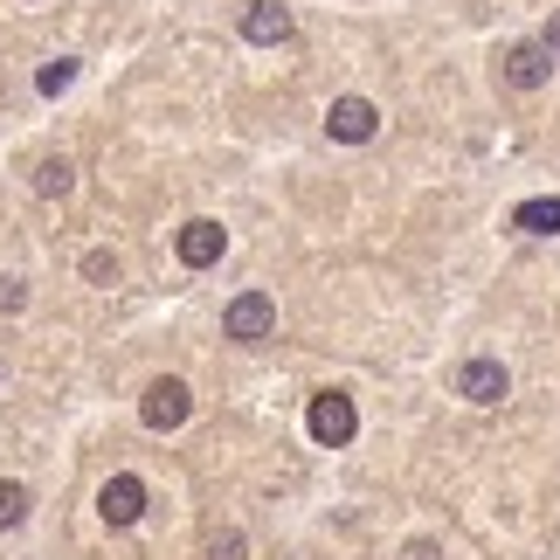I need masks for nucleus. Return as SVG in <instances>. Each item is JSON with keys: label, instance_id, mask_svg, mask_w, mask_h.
<instances>
[{"label": "nucleus", "instance_id": "1", "mask_svg": "<svg viewBox=\"0 0 560 560\" xmlns=\"http://www.w3.org/2000/svg\"><path fill=\"white\" fill-rule=\"evenodd\" d=\"M305 429H312V443H326V450H347V443H353V429H360V416H353V395H347V387H326V395H312V416H305Z\"/></svg>", "mask_w": 560, "mask_h": 560}, {"label": "nucleus", "instance_id": "2", "mask_svg": "<svg viewBox=\"0 0 560 560\" xmlns=\"http://www.w3.org/2000/svg\"><path fill=\"white\" fill-rule=\"evenodd\" d=\"M222 332H229V339H243V347L270 339V332H277V298H270V291H243V298H229Z\"/></svg>", "mask_w": 560, "mask_h": 560}, {"label": "nucleus", "instance_id": "3", "mask_svg": "<svg viewBox=\"0 0 560 560\" xmlns=\"http://www.w3.org/2000/svg\"><path fill=\"white\" fill-rule=\"evenodd\" d=\"M139 416H145V429H180L187 416H194V395H187V381H174V374H160L153 387H145V401H139Z\"/></svg>", "mask_w": 560, "mask_h": 560}, {"label": "nucleus", "instance_id": "4", "mask_svg": "<svg viewBox=\"0 0 560 560\" xmlns=\"http://www.w3.org/2000/svg\"><path fill=\"white\" fill-rule=\"evenodd\" d=\"M374 132H381L374 97H339L332 112H326V139H339V145H368Z\"/></svg>", "mask_w": 560, "mask_h": 560}, {"label": "nucleus", "instance_id": "5", "mask_svg": "<svg viewBox=\"0 0 560 560\" xmlns=\"http://www.w3.org/2000/svg\"><path fill=\"white\" fill-rule=\"evenodd\" d=\"M457 395H464V401H478V408H491V401H505V395H512V374H505L491 353H478V360H464V368H457Z\"/></svg>", "mask_w": 560, "mask_h": 560}, {"label": "nucleus", "instance_id": "6", "mask_svg": "<svg viewBox=\"0 0 560 560\" xmlns=\"http://www.w3.org/2000/svg\"><path fill=\"white\" fill-rule=\"evenodd\" d=\"M174 249H180V264H187V270H208V264H222L229 229H222V222H208V214H194V222L174 235Z\"/></svg>", "mask_w": 560, "mask_h": 560}, {"label": "nucleus", "instance_id": "7", "mask_svg": "<svg viewBox=\"0 0 560 560\" xmlns=\"http://www.w3.org/2000/svg\"><path fill=\"white\" fill-rule=\"evenodd\" d=\"M553 77V49L547 42H520V49H505V83L512 91H540Z\"/></svg>", "mask_w": 560, "mask_h": 560}, {"label": "nucleus", "instance_id": "8", "mask_svg": "<svg viewBox=\"0 0 560 560\" xmlns=\"http://www.w3.org/2000/svg\"><path fill=\"white\" fill-rule=\"evenodd\" d=\"M97 512H104V526H132L145 512V485L132 478V470H118V478L97 491Z\"/></svg>", "mask_w": 560, "mask_h": 560}, {"label": "nucleus", "instance_id": "9", "mask_svg": "<svg viewBox=\"0 0 560 560\" xmlns=\"http://www.w3.org/2000/svg\"><path fill=\"white\" fill-rule=\"evenodd\" d=\"M243 42H256V49L291 42V8H277V0H249V8H243Z\"/></svg>", "mask_w": 560, "mask_h": 560}, {"label": "nucleus", "instance_id": "10", "mask_svg": "<svg viewBox=\"0 0 560 560\" xmlns=\"http://www.w3.org/2000/svg\"><path fill=\"white\" fill-rule=\"evenodd\" d=\"M512 229L520 235H560V194H533V201L512 208Z\"/></svg>", "mask_w": 560, "mask_h": 560}, {"label": "nucleus", "instance_id": "11", "mask_svg": "<svg viewBox=\"0 0 560 560\" xmlns=\"http://www.w3.org/2000/svg\"><path fill=\"white\" fill-rule=\"evenodd\" d=\"M70 83H77V56H56V62H42V70H35V91L42 97H62Z\"/></svg>", "mask_w": 560, "mask_h": 560}, {"label": "nucleus", "instance_id": "12", "mask_svg": "<svg viewBox=\"0 0 560 560\" xmlns=\"http://www.w3.org/2000/svg\"><path fill=\"white\" fill-rule=\"evenodd\" d=\"M21 520H28V485H14V478H0V533H14Z\"/></svg>", "mask_w": 560, "mask_h": 560}, {"label": "nucleus", "instance_id": "13", "mask_svg": "<svg viewBox=\"0 0 560 560\" xmlns=\"http://www.w3.org/2000/svg\"><path fill=\"white\" fill-rule=\"evenodd\" d=\"M70 187H77L70 160H42V166H35V194H49V201H56V194H70Z\"/></svg>", "mask_w": 560, "mask_h": 560}, {"label": "nucleus", "instance_id": "14", "mask_svg": "<svg viewBox=\"0 0 560 560\" xmlns=\"http://www.w3.org/2000/svg\"><path fill=\"white\" fill-rule=\"evenodd\" d=\"M83 277H91V284H118V256L112 249H91V256H83Z\"/></svg>", "mask_w": 560, "mask_h": 560}, {"label": "nucleus", "instance_id": "15", "mask_svg": "<svg viewBox=\"0 0 560 560\" xmlns=\"http://www.w3.org/2000/svg\"><path fill=\"white\" fill-rule=\"evenodd\" d=\"M28 305V284H21V277H0V312H21Z\"/></svg>", "mask_w": 560, "mask_h": 560}, {"label": "nucleus", "instance_id": "16", "mask_svg": "<svg viewBox=\"0 0 560 560\" xmlns=\"http://www.w3.org/2000/svg\"><path fill=\"white\" fill-rule=\"evenodd\" d=\"M214 560H243V533H229V540H214Z\"/></svg>", "mask_w": 560, "mask_h": 560}, {"label": "nucleus", "instance_id": "17", "mask_svg": "<svg viewBox=\"0 0 560 560\" xmlns=\"http://www.w3.org/2000/svg\"><path fill=\"white\" fill-rule=\"evenodd\" d=\"M401 560H443V553H436V540H408V553H401Z\"/></svg>", "mask_w": 560, "mask_h": 560}, {"label": "nucleus", "instance_id": "18", "mask_svg": "<svg viewBox=\"0 0 560 560\" xmlns=\"http://www.w3.org/2000/svg\"><path fill=\"white\" fill-rule=\"evenodd\" d=\"M547 49H553V56H560V14H553V21H547Z\"/></svg>", "mask_w": 560, "mask_h": 560}]
</instances>
